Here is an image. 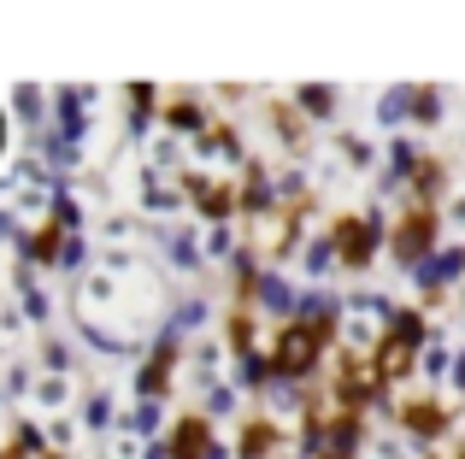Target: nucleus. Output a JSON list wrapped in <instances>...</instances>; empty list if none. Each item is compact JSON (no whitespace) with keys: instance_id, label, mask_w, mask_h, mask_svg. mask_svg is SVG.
<instances>
[{"instance_id":"nucleus-2","label":"nucleus","mask_w":465,"mask_h":459,"mask_svg":"<svg viewBox=\"0 0 465 459\" xmlns=\"http://www.w3.org/2000/svg\"><path fill=\"white\" fill-rule=\"evenodd\" d=\"M383 219H371V212H336L324 230V248L330 259L341 265V271H365V265L377 259V248H383Z\"/></svg>"},{"instance_id":"nucleus-6","label":"nucleus","mask_w":465,"mask_h":459,"mask_svg":"<svg viewBox=\"0 0 465 459\" xmlns=\"http://www.w3.org/2000/svg\"><path fill=\"white\" fill-rule=\"evenodd\" d=\"M171 371H177V336H165V342L153 347V359L142 366L136 389H142V395H171Z\"/></svg>"},{"instance_id":"nucleus-1","label":"nucleus","mask_w":465,"mask_h":459,"mask_svg":"<svg viewBox=\"0 0 465 459\" xmlns=\"http://www.w3.org/2000/svg\"><path fill=\"white\" fill-rule=\"evenodd\" d=\"M324 354H330V342L312 330V324L283 318V324H277V336H272V359H265V371L283 377V383H307V377L324 371Z\"/></svg>"},{"instance_id":"nucleus-9","label":"nucleus","mask_w":465,"mask_h":459,"mask_svg":"<svg viewBox=\"0 0 465 459\" xmlns=\"http://www.w3.org/2000/svg\"><path fill=\"white\" fill-rule=\"evenodd\" d=\"M272 130L289 142V148H301V142H307V112H301L295 101H272Z\"/></svg>"},{"instance_id":"nucleus-8","label":"nucleus","mask_w":465,"mask_h":459,"mask_svg":"<svg viewBox=\"0 0 465 459\" xmlns=\"http://www.w3.org/2000/svg\"><path fill=\"white\" fill-rule=\"evenodd\" d=\"M272 454H283V430L265 413H253L248 425H242V459H272Z\"/></svg>"},{"instance_id":"nucleus-4","label":"nucleus","mask_w":465,"mask_h":459,"mask_svg":"<svg viewBox=\"0 0 465 459\" xmlns=\"http://www.w3.org/2000/svg\"><path fill=\"white\" fill-rule=\"evenodd\" d=\"M395 418H401V430H407V436H419V442H442V436H448V425H454V406H448L442 395H407V401L395 406Z\"/></svg>"},{"instance_id":"nucleus-11","label":"nucleus","mask_w":465,"mask_h":459,"mask_svg":"<svg viewBox=\"0 0 465 459\" xmlns=\"http://www.w3.org/2000/svg\"><path fill=\"white\" fill-rule=\"evenodd\" d=\"M295 106L307 112V124H312V118H330V106H336V94H330V89H301V94H295Z\"/></svg>"},{"instance_id":"nucleus-3","label":"nucleus","mask_w":465,"mask_h":459,"mask_svg":"<svg viewBox=\"0 0 465 459\" xmlns=\"http://www.w3.org/2000/svg\"><path fill=\"white\" fill-rule=\"evenodd\" d=\"M436 236H442V207H419V200H412V207L395 219V230H383L389 253H395V259L407 265V271H419V265L430 259Z\"/></svg>"},{"instance_id":"nucleus-12","label":"nucleus","mask_w":465,"mask_h":459,"mask_svg":"<svg viewBox=\"0 0 465 459\" xmlns=\"http://www.w3.org/2000/svg\"><path fill=\"white\" fill-rule=\"evenodd\" d=\"M454 224H465V200H454Z\"/></svg>"},{"instance_id":"nucleus-5","label":"nucleus","mask_w":465,"mask_h":459,"mask_svg":"<svg viewBox=\"0 0 465 459\" xmlns=\"http://www.w3.org/2000/svg\"><path fill=\"white\" fill-rule=\"evenodd\" d=\"M171 459H213L218 454V442H213V418L206 413H189V418H177L171 425Z\"/></svg>"},{"instance_id":"nucleus-10","label":"nucleus","mask_w":465,"mask_h":459,"mask_svg":"<svg viewBox=\"0 0 465 459\" xmlns=\"http://www.w3.org/2000/svg\"><path fill=\"white\" fill-rule=\"evenodd\" d=\"M54 259H59V224L47 219L30 230V265H54Z\"/></svg>"},{"instance_id":"nucleus-7","label":"nucleus","mask_w":465,"mask_h":459,"mask_svg":"<svg viewBox=\"0 0 465 459\" xmlns=\"http://www.w3.org/2000/svg\"><path fill=\"white\" fill-rule=\"evenodd\" d=\"M159 124H165V130H177V136H201L206 112H201V101H194V94L171 89V94H165V112H159Z\"/></svg>"}]
</instances>
